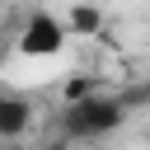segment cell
<instances>
[{"instance_id": "277c9868", "label": "cell", "mask_w": 150, "mask_h": 150, "mask_svg": "<svg viewBox=\"0 0 150 150\" xmlns=\"http://www.w3.org/2000/svg\"><path fill=\"white\" fill-rule=\"evenodd\" d=\"M98 23H103V19H98L94 5H75L70 19H66V33H98Z\"/></svg>"}, {"instance_id": "5b68a950", "label": "cell", "mask_w": 150, "mask_h": 150, "mask_svg": "<svg viewBox=\"0 0 150 150\" xmlns=\"http://www.w3.org/2000/svg\"><path fill=\"white\" fill-rule=\"evenodd\" d=\"M0 5H5V0H0Z\"/></svg>"}, {"instance_id": "6da1fadb", "label": "cell", "mask_w": 150, "mask_h": 150, "mask_svg": "<svg viewBox=\"0 0 150 150\" xmlns=\"http://www.w3.org/2000/svg\"><path fill=\"white\" fill-rule=\"evenodd\" d=\"M127 103L117 94H80L66 108V131L70 136H108L112 127H122Z\"/></svg>"}, {"instance_id": "7a4b0ae2", "label": "cell", "mask_w": 150, "mask_h": 150, "mask_svg": "<svg viewBox=\"0 0 150 150\" xmlns=\"http://www.w3.org/2000/svg\"><path fill=\"white\" fill-rule=\"evenodd\" d=\"M66 47V23L47 9H38L28 23H23V38H19V52L23 56H56Z\"/></svg>"}, {"instance_id": "3957f363", "label": "cell", "mask_w": 150, "mask_h": 150, "mask_svg": "<svg viewBox=\"0 0 150 150\" xmlns=\"http://www.w3.org/2000/svg\"><path fill=\"white\" fill-rule=\"evenodd\" d=\"M28 131V103L23 98H0V141H14Z\"/></svg>"}]
</instances>
